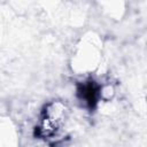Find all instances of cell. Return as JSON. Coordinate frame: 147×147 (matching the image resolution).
Here are the masks:
<instances>
[{"instance_id":"obj_1","label":"cell","mask_w":147,"mask_h":147,"mask_svg":"<svg viewBox=\"0 0 147 147\" xmlns=\"http://www.w3.org/2000/svg\"><path fill=\"white\" fill-rule=\"evenodd\" d=\"M63 119H64V106L60 102H53L48 105L45 111V116L41 119L39 130L46 137L52 136L62 125Z\"/></svg>"}]
</instances>
